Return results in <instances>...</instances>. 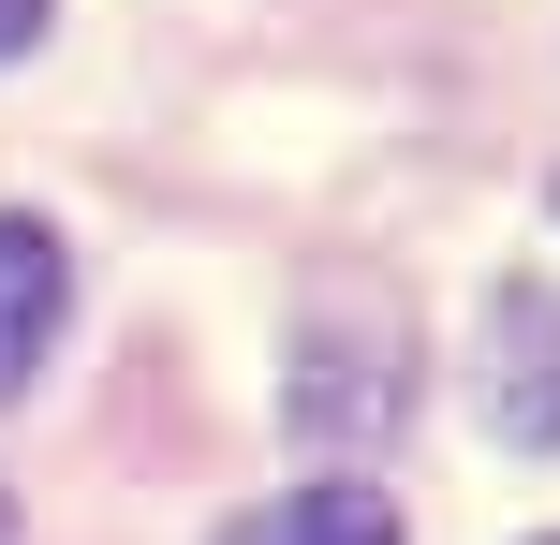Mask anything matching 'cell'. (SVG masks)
I'll list each match as a JSON object with an SVG mask.
<instances>
[{
    "label": "cell",
    "instance_id": "cell-1",
    "mask_svg": "<svg viewBox=\"0 0 560 545\" xmlns=\"http://www.w3.org/2000/svg\"><path fill=\"white\" fill-rule=\"evenodd\" d=\"M413 413V324L398 295H325L295 340V428L310 442H384Z\"/></svg>",
    "mask_w": 560,
    "mask_h": 545
},
{
    "label": "cell",
    "instance_id": "cell-2",
    "mask_svg": "<svg viewBox=\"0 0 560 545\" xmlns=\"http://www.w3.org/2000/svg\"><path fill=\"white\" fill-rule=\"evenodd\" d=\"M487 428L502 442H560V281H502L487 295Z\"/></svg>",
    "mask_w": 560,
    "mask_h": 545
},
{
    "label": "cell",
    "instance_id": "cell-3",
    "mask_svg": "<svg viewBox=\"0 0 560 545\" xmlns=\"http://www.w3.org/2000/svg\"><path fill=\"white\" fill-rule=\"evenodd\" d=\"M59 310H74V251H59L30 206H0V399H15L30 369H45Z\"/></svg>",
    "mask_w": 560,
    "mask_h": 545
},
{
    "label": "cell",
    "instance_id": "cell-4",
    "mask_svg": "<svg viewBox=\"0 0 560 545\" xmlns=\"http://www.w3.org/2000/svg\"><path fill=\"white\" fill-rule=\"evenodd\" d=\"M222 545H398V501L384 487H295L266 517H236Z\"/></svg>",
    "mask_w": 560,
    "mask_h": 545
},
{
    "label": "cell",
    "instance_id": "cell-5",
    "mask_svg": "<svg viewBox=\"0 0 560 545\" xmlns=\"http://www.w3.org/2000/svg\"><path fill=\"white\" fill-rule=\"evenodd\" d=\"M45 45V0H0V59H30Z\"/></svg>",
    "mask_w": 560,
    "mask_h": 545
},
{
    "label": "cell",
    "instance_id": "cell-6",
    "mask_svg": "<svg viewBox=\"0 0 560 545\" xmlns=\"http://www.w3.org/2000/svg\"><path fill=\"white\" fill-rule=\"evenodd\" d=\"M0 545H15V501H0Z\"/></svg>",
    "mask_w": 560,
    "mask_h": 545
}]
</instances>
